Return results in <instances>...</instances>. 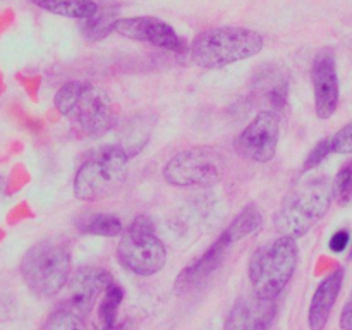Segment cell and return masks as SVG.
<instances>
[{"instance_id":"cell-1","label":"cell","mask_w":352,"mask_h":330,"mask_svg":"<svg viewBox=\"0 0 352 330\" xmlns=\"http://www.w3.org/2000/svg\"><path fill=\"white\" fill-rule=\"evenodd\" d=\"M332 199V184L325 177L302 179L280 203L274 219L275 229L280 236L299 239L327 215Z\"/></svg>"},{"instance_id":"cell-2","label":"cell","mask_w":352,"mask_h":330,"mask_svg":"<svg viewBox=\"0 0 352 330\" xmlns=\"http://www.w3.org/2000/svg\"><path fill=\"white\" fill-rule=\"evenodd\" d=\"M58 112L82 134L98 138L113 124V103L109 93L86 81H69L54 98Z\"/></svg>"},{"instance_id":"cell-3","label":"cell","mask_w":352,"mask_h":330,"mask_svg":"<svg viewBox=\"0 0 352 330\" xmlns=\"http://www.w3.org/2000/svg\"><path fill=\"white\" fill-rule=\"evenodd\" d=\"M263 36L250 28H210L196 34L191 43V57L199 67L220 69L254 57L263 50Z\"/></svg>"},{"instance_id":"cell-4","label":"cell","mask_w":352,"mask_h":330,"mask_svg":"<svg viewBox=\"0 0 352 330\" xmlns=\"http://www.w3.org/2000/svg\"><path fill=\"white\" fill-rule=\"evenodd\" d=\"M298 258V244L291 237L280 236L258 248L248 267L254 294L265 299H277L294 275Z\"/></svg>"},{"instance_id":"cell-5","label":"cell","mask_w":352,"mask_h":330,"mask_svg":"<svg viewBox=\"0 0 352 330\" xmlns=\"http://www.w3.org/2000/svg\"><path fill=\"white\" fill-rule=\"evenodd\" d=\"M127 170L129 157L124 148L116 144L100 148L76 172V198L81 201H100L116 195L126 182Z\"/></svg>"},{"instance_id":"cell-6","label":"cell","mask_w":352,"mask_h":330,"mask_svg":"<svg viewBox=\"0 0 352 330\" xmlns=\"http://www.w3.org/2000/svg\"><path fill=\"white\" fill-rule=\"evenodd\" d=\"M24 282L34 294L50 298L71 278V253L64 243L45 239L31 246L21 261Z\"/></svg>"},{"instance_id":"cell-7","label":"cell","mask_w":352,"mask_h":330,"mask_svg":"<svg viewBox=\"0 0 352 330\" xmlns=\"http://www.w3.org/2000/svg\"><path fill=\"white\" fill-rule=\"evenodd\" d=\"M227 172V158L217 148L196 146L175 153L164 167V179L175 188H212Z\"/></svg>"},{"instance_id":"cell-8","label":"cell","mask_w":352,"mask_h":330,"mask_svg":"<svg viewBox=\"0 0 352 330\" xmlns=\"http://www.w3.org/2000/svg\"><path fill=\"white\" fill-rule=\"evenodd\" d=\"M117 256L127 270L146 277L165 267L167 248L155 234L151 220L148 217H138L120 236Z\"/></svg>"},{"instance_id":"cell-9","label":"cell","mask_w":352,"mask_h":330,"mask_svg":"<svg viewBox=\"0 0 352 330\" xmlns=\"http://www.w3.org/2000/svg\"><path fill=\"white\" fill-rule=\"evenodd\" d=\"M278 136H280L278 116L272 110H263L239 134L236 150L248 160L267 164L275 157Z\"/></svg>"},{"instance_id":"cell-10","label":"cell","mask_w":352,"mask_h":330,"mask_svg":"<svg viewBox=\"0 0 352 330\" xmlns=\"http://www.w3.org/2000/svg\"><path fill=\"white\" fill-rule=\"evenodd\" d=\"M113 284L112 275L100 267H82L74 272L67 282V309L76 316H86L95 302Z\"/></svg>"},{"instance_id":"cell-11","label":"cell","mask_w":352,"mask_h":330,"mask_svg":"<svg viewBox=\"0 0 352 330\" xmlns=\"http://www.w3.org/2000/svg\"><path fill=\"white\" fill-rule=\"evenodd\" d=\"M116 31L134 41H143V43H150L153 47L164 48V50L175 52V54H182L188 50V43L184 38L179 36L170 24L164 23L157 17H122L116 23Z\"/></svg>"},{"instance_id":"cell-12","label":"cell","mask_w":352,"mask_h":330,"mask_svg":"<svg viewBox=\"0 0 352 330\" xmlns=\"http://www.w3.org/2000/svg\"><path fill=\"white\" fill-rule=\"evenodd\" d=\"M311 82L315 93V109L320 119H330L339 107V76L336 55L325 48L315 55L311 65Z\"/></svg>"},{"instance_id":"cell-13","label":"cell","mask_w":352,"mask_h":330,"mask_svg":"<svg viewBox=\"0 0 352 330\" xmlns=\"http://www.w3.org/2000/svg\"><path fill=\"white\" fill-rule=\"evenodd\" d=\"M277 313L275 299L260 298L253 292L241 298L226 318L223 330H268Z\"/></svg>"},{"instance_id":"cell-14","label":"cell","mask_w":352,"mask_h":330,"mask_svg":"<svg viewBox=\"0 0 352 330\" xmlns=\"http://www.w3.org/2000/svg\"><path fill=\"white\" fill-rule=\"evenodd\" d=\"M232 246V241L226 236V234H220L219 239L195 261L189 267H186L184 270L179 274L177 280H175V291L177 292H186L195 289L196 285L201 284L205 278H208L217 268L222 263L223 256H226L227 250Z\"/></svg>"},{"instance_id":"cell-15","label":"cell","mask_w":352,"mask_h":330,"mask_svg":"<svg viewBox=\"0 0 352 330\" xmlns=\"http://www.w3.org/2000/svg\"><path fill=\"white\" fill-rule=\"evenodd\" d=\"M344 282V268L339 267L327 275L316 287L308 311L309 330H325Z\"/></svg>"},{"instance_id":"cell-16","label":"cell","mask_w":352,"mask_h":330,"mask_svg":"<svg viewBox=\"0 0 352 330\" xmlns=\"http://www.w3.org/2000/svg\"><path fill=\"white\" fill-rule=\"evenodd\" d=\"M40 9L48 10L71 19H89L98 12V6L93 0H31Z\"/></svg>"},{"instance_id":"cell-17","label":"cell","mask_w":352,"mask_h":330,"mask_svg":"<svg viewBox=\"0 0 352 330\" xmlns=\"http://www.w3.org/2000/svg\"><path fill=\"white\" fill-rule=\"evenodd\" d=\"M78 229L88 236L116 237L122 236L124 226L119 217L110 213H88L78 220Z\"/></svg>"},{"instance_id":"cell-18","label":"cell","mask_w":352,"mask_h":330,"mask_svg":"<svg viewBox=\"0 0 352 330\" xmlns=\"http://www.w3.org/2000/svg\"><path fill=\"white\" fill-rule=\"evenodd\" d=\"M261 223H263V212L256 205H248L237 213L236 219L229 223L223 234L232 241V244H236L260 229Z\"/></svg>"},{"instance_id":"cell-19","label":"cell","mask_w":352,"mask_h":330,"mask_svg":"<svg viewBox=\"0 0 352 330\" xmlns=\"http://www.w3.org/2000/svg\"><path fill=\"white\" fill-rule=\"evenodd\" d=\"M124 299V291L119 284L113 282L105 294L102 296V301L98 305V323L102 330H116L117 327V315H119L120 302Z\"/></svg>"},{"instance_id":"cell-20","label":"cell","mask_w":352,"mask_h":330,"mask_svg":"<svg viewBox=\"0 0 352 330\" xmlns=\"http://www.w3.org/2000/svg\"><path fill=\"white\" fill-rule=\"evenodd\" d=\"M119 19H116V14L112 10L105 9L100 10L89 19H85V26H82V31H85L86 36L93 41H98L102 38H105L110 31H116V23Z\"/></svg>"},{"instance_id":"cell-21","label":"cell","mask_w":352,"mask_h":330,"mask_svg":"<svg viewBox=\"0 0 352 330\" xmlns=\"http://www.w3.org/2000/svg\"><path fill=\"white\" fill-rule=\"evenodd\" d=\"M265 81L268 82L267 89H265V96L270 105L272 112L278 116V112H284L285 105H287V95H289V85L285 81L284 76L278 74H267Z\"/></svg>"},{"instance_id":"cell-22","label":"cell","mask_w":352,"mask_h":330,"mask_svg":"<svg viewBox=\"0 0 352 330\" xmlns=\"http://www.w3.org/2000/svg\"><path fill=\"white\" fill-rule=\"evenodd\" d=\"M333 199L340 206H347L352 203V162H347L332 182Z\"/></svg>"},{"instance_id":"cell-23","label":"cell","mask_w":352,"mask_h":330,"mask_svg":"<svg viewBox=\"0 0 352 330\" xmlns=\"http://www.w3.org/2000/svg\"><path fill=\"white\" fill-rule=\"evenodd\" d=\"M43 330H86V327L74 313L69 309H58L45 322Z\"/></svg>"},{"instance_id":"cell-24","label":"cell","mask_w":352,"mask_h":330,"mask_svg":"<svg viewBox=\"0 0 352 330\" xmlns=\"http://www.w3.org/2000/svg\"><path fill=\"white\" fill-rule=\"evenodd\" d=\"M330 153H333V148H332V138H327V140H322L316 143V146L309 151V155L306 157L305 165H302V174L306 172L313 170L315 167H318Z\"/></svg>"},{"instance_id":"cell-25","label":"cell","mask_w":352,"mask_h":330,"mask_svg":"<svg viewBox=\"0 0 352 330\" xmlns=\"http://www.w3.org/2000/svg\"><path fill=\"white\" fill-rule=\"evenodd\" d=\"M332 148L336 153H352V122L333 134Z\"/></svg>"},{"instance_id":"cell-26","label":"cell","mask_w":352,"mask_h":330,"mask_svg":"<svg viewBox=\"0 0 352 330\" xmlns=\"http://www.w3.org/2000/svg\"><path fill=\"white\" fill-rule=\"evenodd\" d=\"M347 244H349V232H347L346 229H342V230H337V232L330 237L329 246L333 253H340V251L346 250Z\"/></svg>"},{"instance_id":"cell-27","label":"cell","mask_w":352,"mask_h":330,"mask_svg":"<svg viewBox=\"0 0 352 330\" xmlns=\"http://www.w3.org/2000/svg\"><path fill=\"white\" fill-rule=\"evenodd\" d=\"M340 329L342 330H352V292L347 299L346 306L342 309V315H340Z\"/></svg>"},{"instance_id":"cell-28","label":"cell","mask_w":352,"mask_h":330,"mask_svg":"<svg viewBox=\"0 0 352 330\" xmlns=\"http://www.w3.org/2000/svg\"><path fill=\"white\" fill-rule=\"evenodd\" d=\"M349 256L352 258V246H351V253H349Z\"/></svg>"}]
</instances>
